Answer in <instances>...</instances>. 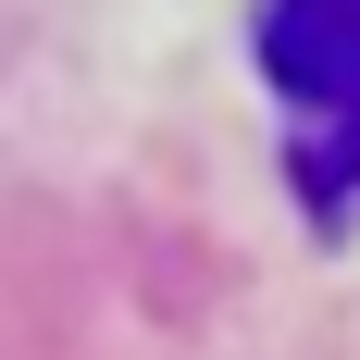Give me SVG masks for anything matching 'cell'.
I'll list each match as a JSON object with an SVG mask.
<instances>
[{"label": "cell", "mask_w": 360, "mask_h": 360, "mask_svg": "<svg viewBox=\"0 0 360 360\" xmlns=\"http://www.w3.org/2000/svg\"><path fill=\"white\" fill-rule=\"evenodd\" d=\"M249 63L274 87L286 124V174L311 199V224H335L360 199V0H261Z\"/></svg>", "instance_id": "1"}]
</instances>
